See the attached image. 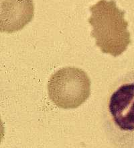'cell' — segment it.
I'll use <instances>...</instances> for the list:
<instances>
[{
	"label": "cell",
	"instance_id": "6da1fadb",
	"mask_svg": "<svg viewBox=\"0 0 134 148\" xmlns=\"http://www.w3.org/2000/svg\"><path fill=\"white\" fill-rule=\"evenodd\" d=\"M89 10L91 15L88 22L97 46L103 53L114 57L125 52L131 42L125 12L117 7L114 0H100Z\"/></svg>",
	"mask_w": 134,
	"mask_h": 148
},
{
	"label": "cell",
	"instance_id": "7a4b0ae2",
	"mask_svg": "<svg viewBox=\"0 0 134 148\" xmlns=\"http://www.w3.org/2000/svg\"><path fill=\"white\" fill-rule=\"evenodd\" d=\"M90 92L89 77L77 67L60 69L48 81L49 98L55 105L65 109L79 107L88 99Z\"/></svg>",
	"mask_w": 134,
	"mask_h": 148
},
{
	"label": "cell",
	"instance_id": "3957f363",
	"mask_svg": "<svg viewBox=\"0 0 134 148\" xmlns=\"http://www.w3.org/2000/svg\"><path fill=\"white\" fill-rule=\"evenodd\" d=\"M108 108L117 128L134 133V81L122 84L111 94Z\"/></svg>",
	"mask_w": 134,
	"mask_h": 148
},
{
	"label": "cell",
	"instance_id": "277c9868",
	"mask_svg": "<svg viewBox=\"0 0 134 148\" xmlns=\"http://www.w3.org/2000/svg\"><path fill=\"white\" fill-rule=\"evenodd\" d=\"M34 14L33 0H0V30L7 33L21 30Z\"/></svg>",
	"mask_w": 134,
	"mask_h": 148
}]
</instances>
